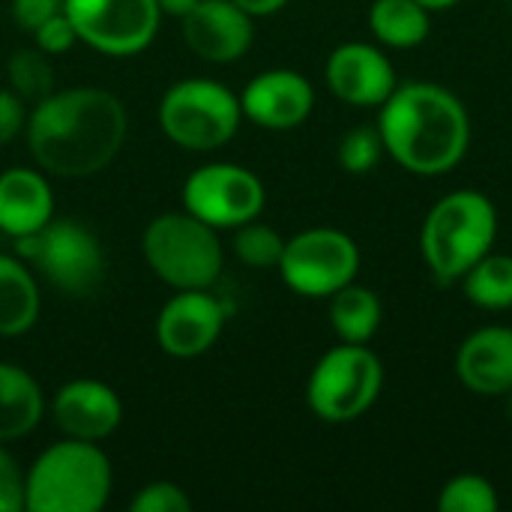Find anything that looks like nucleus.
<instances>
[{
    "mask_svg": "<svg viewBox=\"0 0 512 512\" xmlns=\"http://www.w3.org/2000/svg\"><path fill=\"white\" fill-rule=\"evenodd\" d=\"M126 105L102 87L54 90L27 117V147L54 177H90L114 162L126 141Z\"/></svg>",
    "mask_w": 512,
    "mask_h": 512,
    "instance_id": "f257e3e1",
    "label": "nucleus"
},
{
    "mask_svg": "<svg viewBox=\"0 0 512 512\" xmlns=\"http://www.w3.org/2000/svg\"><path fill=\"white\" fill-rule=\"evenodd\" d=\"M378 129L387 156L420 177L453 171L471 147L465 102L435 81H399L378 108Z\"/></svg>",
    "mask_w": 512,
    "mask_h": 512,
    "instance_id": "f03ea898",
    "label": "nucleus"
},
{
    "mask_svg": "<svg viewBox=\"0 0 512 512\" xmlns=\"http://www.w3.org/2000/svg\"><path fill=\"white\" fill-rule=\"evenodd\" d=\"M498 210L486 192H447L426 213L420 228V252L432 276L444 285L459 282L483 255L495 249Z\"/></svg>",
    "mask_w": 512,
    "mask_h": 512,
    "instance_id": "7ed1b4c3",
    "label": "nucleus"
},
{
    "mask_svg": "<svg viewBox=\"0 0 512 512\" xmlns=\"http://www.w3.org/2000/svg\"><path fill=\"white\" fill-rule=\"evenodd\" d=\"M111 462L96 441L66 438L45 447L24 474V510L99 512L111 498Z\"/></svg>",
    "mask_w": 512,
    "mask_h": 512,
    "instance_id": "20e7f679",
    "label": "nucleus"
},
{
    "mask_svg": "<svg viewBox=\"0 0 512 512\" xmlns=\"http://www.w3.org/2000/svg\"><path fill=\"white\" fill-rule=\"evenodd\" d=\"M147 267L174 291L213 288L222 273V243L216 228L192 213H162L141 237Z\"/></svg>",
    "mask_w": 512,
    "mask_h": 512,
    "instance_id": "39448f33",
    "label": "nucleus"
},
{
    "mask_svg": "<svg viewBox=\"0 0 512 512\" xmlns=\"http://www.w3.org/2000/svg\"><path fill=\"white\" fill-rule=\"evenodd\" d=\"M384 390V363L369 345L342 342L312 369L306 384L309 411L330 426L360 420Z\"/></svg>",
    "mask_w": 512,
    "mask_h": 512,
    "instance_id": "423d86ee",
    "label": "nucleus"
},
{
    "mask_svg": "<svg viewBox=\"0 0 512 512\" xmlns=\"http://www.w3.org/2000/svg\"><path fill=\"white\" fill-rule=\"evenodd\" d=\"M243 120L240 96L213 78H183L159 102V129L186 150L225 147Z\"/></svg>",
    "mask_w": 512,
    "mask_h": 512,
    "instance_id": "0eeeda50",
    "label": "nucleus"
},
{
    "mask_svg": "<svg viewBox=\"0 0 512 512\" xmlns=\"http://www.w3.org/2000/svg\"><path fill=\"white\" fill-rule=\"evenodd\" d=\"M15 255L57 291L84 297L105 276V252L96 234L72 219H51L15 240Z\"/></svg>",
    "mask_w": 512,
    "mask_h": 512,
    "instance_id": "6e6552de",
    "label": "nucleus"
},
{
    "mask_svg": "<svg viewBox=\"0 0 512 512\" xmlns=\"http://www.w3.org/2000/svg\"><path fill=\"white\" fill-rule=\"evenodd\" d=\"M282 282L300 297H333L360 273V246L339 228H306L285 240L279 258Z\"/></svg>",
    "mask_w": 512,
    "mask_h": 512,
    "instance_id": "1a4fd4ad",
    "label": "nucleus"
},
{
    "mask_svg": "<svg viewBox=\"0 0 512 512\" xmlns=\"http://www.w3.org/2000/svg\"><path fill=\"white\" fill-rule=\"evenodd\" d=\"M183 210L216 231H234L261 216L267 189L261 177L234 162H210L195 168L183 189Z\"/></svg>",
    "mask_w": 512,
    "mask_h": 512,
    "instance_id": "9d476101",
    "label": "nucleus"
},
{
    "mask_svg": "<svg viewBox=\"0 0 512 512\" xmlns=\"http://www.w3.org/2000/svg\"><path fill=\"white\" fill-rule=\"evenodd\" d=\"M78 42L108 57H132L144 51L159 30L162 12L156 0H63Z\"/></svg>",
    "mask_w": 512,
    "mask_h": 512,
    "instance_id": "9b49d317",
    "label": "nucleus"
},
{
    "mask_svg": "<svg viewBox=\"0 0 512 512\" xmlns=\"http://www.w3.org/2000/svg\"><path fill=\"white\" fill-rule=\"evenodd\" d=\"M228 321L225 303L210 294V288L177 291L156 318V342L168 357L192 360L207 354Z\"/></svg>",
    "mask_w": 512,
    "mask_h": 512,
    "instance_id": "f8f14e48",
    "label": "nucleus"
},
{
    "mask_svg": "<svg viewBox=\"0 0 512 512\" xmlns=\"http://www.w3.org/2000/svg\"><path fill=\"white\" fill-rule=\"evenodd\" d=\"M324 81L336 99L354 108H381L396 90L393 60L372 42H342L330 51Z\"/></svg>",
    "mask_w": 512,
    "mask_h": 512,
    "instance_id": "ddd939ff",
    "label": "nucleus"
},
{
    "mask_svg": "<svg viewBox=\"0 0 512 512\" xmlns=\"http://www.w3.org/2000/svg\"><path fill=\"white\" fill-rule=\"evenodd\" d=\"M243 117L261 129L285 132L309 120L315 108V87L303 72L267 69L258 72L240 93Z\"/></svg>",
    "mask_w": 512,
    "mask_h": 512,
    "instance_id": "4468645a",
    "label": "nucleus"
},
{
    "mask_svg": "<svg viewBox=\"0 0 512 512\" xmlns=\"http://www.w3.org/2000/svg\"><path fill=\"white\" fill-rule=\"evenodd\" d=\"M183 21V42L207 63L240 60L255 39V18L234 0H198Z\"/></svg>",
    "mask_w": 512,
    "mask_h": 512,
    "instance_id": "2eb2a0df",
    "label": "nucleus"
},
{
    "mask_svg": "<svg viewBox=\"0 0 512 512\" xmlns=\"http://www.w3.org/2000/svg\"><path fill=\"white\" fill-rule=\"evenodd\" d=\"M51 417L66 438L105 441L123 420V402L105 381L75 378L54 393Z\"/></svg>",
    "mask_w": 512,
    "mask_h": 512,
    "instance_id": "dca6fc26",
    "label": "nucleus"
},
{
    "mask_svg": "<svg viewBox=\"0 0 512 512\" xmlns=\"http://www.w3.org/2000/svg\"><path fill=\"white\" fill-rule=\"evenodd\" d=\"M456 378L477 396L512 393V327H480L456 351Z\"/></svg>",
    "mask_w": 512,
    "mask_h": 512,
    "instance_id": "f3484780",
    "label": "nucleus"
},
{
    "mask_svg": "<svg viewBox=\"0 0 512 512\" xmlns=\"http://www.w3.org/2000/svg\"><path fill=\"white\" fill-rule=\"evenodd\" d=\"M54 219V192L42 171L6 168L0 174V234L18 240Z\"/></svg>",
    "mask_w": 512,
    "mask_h": 512,
    "instance_id": "a211bd4d",
    "label": "nucleus"
},
{
    "mask_svg": "<svg viewBox=\"0 0 512 512\" xmlns=\"http://www.w3.org/2000/svg\"><path fill=\"white\" fill-rule=\"evenodd\" d=\"M42 414L45 396L36 378L15 363H0V444L30 435Z\"/></svg>",
    "mask_w": 512,
    "mask_h": 512,
    "instance_id": "6ab92c4d",
    "label": "nucleus"
},
{
    "mask_svg": "<svg viewBox=\"0 0 512 512\" xmlns=\"http://www.w3.org/2000/svg\"><path fill=\"white\" fill-rule=\"evenodd\" d=\"M42 309L33 270L18 255H0V336L27 333Z\"/></svg>",
    "mask_w": 512,
    "mask_h": 512,
    "instance_id": "aec40b11",
    "label": "nucleus"
},
{
    "mask_svg": "<svg viewBox=\"0 0 512 512\" xmlns=\"http://www.w3.org/2000/svg\"><path fill=\"white\" fill-rule=\"evenodd\" d=\"M327 300H330V327L339 336V342L369 345L378 336L384 321V306L372 288L348 282Z\"/></svg>",
    "mask_w": 512,
    "mask_h": 512,
    "instance_id": "412c9836",
    "label": "nucleus"
},
{
    "mask_svg": "<svg viewBox=\"0 0 512 512\" xmlns=\"http://www.w3.org/2000/svg\"><path fill=\"white\" fill-rule=\"evenodd\" d=\"M369 27L381 45L408 51L429 39L432 12L420 0H375L369 9Z\"/></svg>",
    "mask_w": 512,
    "mask_h": 512,
    "instance_id": "4be33fe9",
    "label": "nucleus"
},
{
    "mask_svg": "<svg viewBox=\"0 0 512 512\" xmlns=\"http://www.w3.org/2000/svg\"><path fill=\"white\" fill-rule=\"evenodd\" d=\"M459 282H462L468 303H474L477 309H486V312L512 309V255L492 249Z\"/></svg>",
    "mask_w": 512,
    "mask_h": 512,
    "instance_id": "5701e85b",
    "label": "nucleus"
},
{
    "mask_svg": "<svg viewBox=\"0 0 512 512\" xmlns=\"http://www.w3.org/2000/svg\"><path fill=\"white\" fill-rule=\"evenodd\" d=\"M9 90H15L24 102H39L54 93V69L45 51L39 48H18L6 66Z\"/></svg>",
    "mask_w": 512,
    "mask_h": 512,
    "instance_id": "b1692460",
    "label": "nucleus"
},
{
    "mask_svg": "<svg viewBox=\"0 0 512 512\" xmlns=\"http://www.w3.org/2000/svg\"><path fill=\"white\" fill-rule=\"evenodd\" d=\"M441 512H498L501 495L495 483L483 474H456L444 483L438 495Z\"/></svg>",
    "mask_w": 512,
    "mask_h": 512,
    "instance_id": "393cba45",
    "label": "nucleus"
},
{
    "mask_svg": "<svg viewBox=\"0 0 512 512\" xmlns=\"http://www.w3.org/2000/svg\"><path fill=\"white\" fill-rule=\"evenodd\" d=\"M234 255L246 264V267H279V258L285 252V237L270 228V225H261L258 219L234 228Z\"/></svg>",
    "mask_w": 512,
    "mask_h": 512,
    "instance_id": "a878e982",
    "label": "nucleus"
},
{
    "mask_svg": "<svg viewBox=\"0 0 512 512\" xmlns=\"http://www.w3.org/2000/svg\"><path fill=\"white\" fill-rule=\"evenodd\" d=\"M336 156H339L342 171H348V174H369L372 168H378V162L387 156L378 123L375 126L363 123V126H354L351 132H345L339 138Z\"/></svg>",
    "mask_w": 512,
    "mask_h": 512,
    "instance_id": "bb28decb",
    "label": "nucleus"
},
{
    "mask_svg": "<svg viewBox=\"0 0 512 512\" xmlns=\"http://www.w3.org/2000/svg\"><path fill=\"white\" fill-rule=\"evenodd\" d=\"M129 510L132 512H189L192 510V501L189 495L177 486V483H168V480H156V483H147L135 492V498L129 501Z\"/></svg>",
    "mask_w": 512,
    "mask_h": 512,
    "instance_id": "cd10ccee",
    "label": "nucleus"
},
{
    "mask_svg": "<svg viewBox=\"0 0 512 512\" xmlns=\"http://www.w3.org/2000/svg\"><path fill=\"white\" fill-rule=\"evenodd\" d=\"M33 39H36V48L39 51H45L48 57H54V54H66L78 42V33H75L69 15L60 9L57 15H51L48 21H42L33 30Z\"/></svg>",
    "mask_w": 512,
    "mask_h": 512,
    "instance_id": "c85d7f7f",
    "label": "nucleus"
},
{
    "mask_svg": "<svg viewBox=\"0 0 512 512\" xmlns=\"http://www.w3.org/2000/svg\"><path fill=\"white\" fill-rule=\"evenodd\" d=\"M24 510V471L0 444V512Z\"/></svg>",
    "mask_w": 512,
    "mask_h": 512,
    "instance_id": "c756f323",
    "label": "nucleus"
},
{
    "mask_svg": "<svg viewBox=\"0 0 512 512\" xmlns=\"http://www.w3.org/2000/svg\"><path fill=\"white\" fill-rule=\"evenodd\" d=\"M27 123V114H24V99L15 93V90H6L0 87V147L9 144Z\"/></svg>",
    "mask_w": 512,
    "mask_h": 512,
    "instance_id": "7c9ffc66",
    "label": "nucleus"
},
{
    "mask_svg": "<svg viewBox=\"0 0 512 512\" xmlns=\"http://www.w3.org/2000/svg\"><path fill=\"white\" fill-rule=\"evenodd\" d=\"M63 9V0H12V18L21 30H36L42 21L57 15Z\"/></svg>",
    "mask_w": 512,
    "mask_h": 512,
    "instance_id": "2f4dec72",
    "label": "nucleus"
},
{
    "mask_svg": "<svg viewBox=\"0 0 512 512\" xmlns=\"http://www.w3.org/2000/svg\"><path fill=\"white\" fill-rule=\"evenodd\" d=\"M243 12H249L252 18H267V15H276L279 9L288 6V0H234Z\"/></svg>",
    "mask_w": 512,
    "mask_h": 512,
    "instance_id": "473e14b6",
    "label": "nucleus"
},
{
    "mask_svg": "<svg viewBox=\"0 0 512 512\" xmlns=\"http://www.w3.org/2000/svg\"><path fill=\"white\" fill-rule=\"evenodd\" d=\"M195 3H198V0H156L159 12H162V15H171V18L189 15V12L195 9Z\"/></svg>",
    "mask_w": 512,
    "mask_h": 512,
    "instance_id": "72a5a7b5",
    "label": "nucleus"
},
{
    "mask_svg": "<svg viewBox=\"0 0 512 512\" xmlns=\"http://www.w3.org/2000/svg\"><path fill=\"white\" fill-rule=\"evenodd\" d=\"M429 12H444V9H450V6H456V3H462V0H420Z\"/></svg>",
    "mask_w": 512,
    "mask_h": 512,
    "instance_id": "f704fd0d",
    "label": "nucleus"
}]
</instances>
